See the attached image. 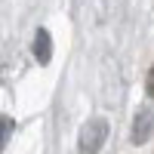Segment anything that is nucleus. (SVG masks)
I'll use <instances>...</instances> for the list:
<instances>
[{"mask_svg":"<svg viewBox=\"0 0 154 154\" xmlns=\"http://www.w3.org/2000/svg\"><path fill=\"white\" fill-rule=\"evenodd\" d=\"M12 126H16V120H12V117H3V139H0V142H9V136H12Z\"/></svg>","mask_w":154,"mask_h":154,"instance_id":"nucleus-4","label":"nucleus"},{"mask_svg":"<svg viewBox=\"0 0 154 154\" xmlns=\"http://www.w3.org/2000/svg\"><path fill=\"white\" fill-rule=\"evenodd\" d=\"M154 136V105L139 108V114L133 117V130H130V142L133 145H145Z\"/></svg>","mask_w":154,"mask_h":154,"instance_id":"nucleus-2","label":"nucleus"},{"mask_svg":"<svg viewBox=\"0 0 154 154\" xmlns=\"http://www.w3.org/2000/svg\"><path fill=\"white\" fill-rule=\"evenodd\" d=\"M34 59L40 62V65H49V59H53V37H49L46 28L34 31Z\"/></svg>","mask_w":154,"mask_h":154,"instance_id":"nucleus-3","label":"nucleus"},{"mask_svg":"<svg viewBox=\"0 0 154 154\" xmlns=\"http://www.w3.org/2000/svg\"><path fill=\"white\" fill-rule=\"evenodd\" d=\"M105 139H108V120L105 117L86 120L80 126V136H77V154H99Z\"/></svg>","mask_w":154,"mask_h":154,"instance_id":"nucleus-1","label":"nucleus"}]
</instances>
